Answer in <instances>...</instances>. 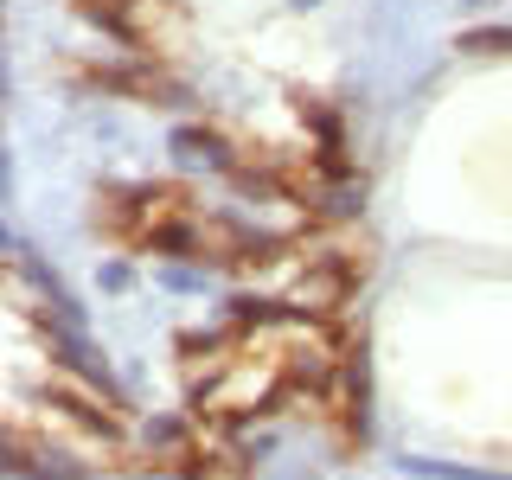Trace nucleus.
Here are the masks:
<instances>
[{
    "instance_id": "obj_1",
    "label": "nucleus",
    "mask_w": 512,
    "mask_h": 480,
    "mask_svg": "<svg viewBox=\"0 0 512 480\" xmlns=\"http://www.w3.org/2000/svg\"><path fill=\"white\" fill-rule=\"evenodd\" d=\"M77 7L103 20V32H116L122 45H135L141 58H173L192 32V20L173 0H77Z\"/></svg>"
}]
</instances>
